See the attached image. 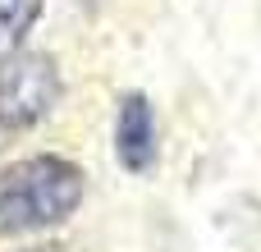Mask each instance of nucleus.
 <instances>
[{
    "label": "nucleus",
    "instance_id": "nucleus-1",
    "mask_svg": "<svg viewBox=\"0 0 261 252\" xmlns=\"http://www.w3.org/2000/svg\"><path fill=\"white\" fill-rule=\"evenodd\" d=\"M87 193V174L78 161L37 152L0 170V239H23L64 225Z\"/></svg>",
    "mask_w": 261,
    "mask_h": 252
},
{
    "label": "nucleus",
    "instance_id": "nucleus-2",
    "mask_svg": "<svg viewBox=\"0 0 261 252\" xmlns=\"http://www.w3.org/2000/svg\"><path fill=\"white\" fill-rule=\"evenodd\" d=\"M115 161L128 174H151L161 161V129L156 106L147 92H124L115 110Z\"/></svg>",
    "mask_w": 261,
    "mask_h": 252
},
{
    "label": "nucleus",
    "instance_id": "nucleus-3",
    "mask_svg": "<svg viewBox=\"0 0 261 252\" xmlns=\"http://www.w3.org/2000/svg\"><path fill=\"white\" fill-rule=\"evenodd\" d=\"M41 0H0V51H18V41L37 28Z\"/></svg>",
    "mask_w": 261,
    "mask_h": 252
},
{
    "label": "nucleus",
    "instance_id": "nucleus-4",
    "mask_svg": "<svg viewBox=\"0 0 261 252\" xmlns=\"http://www.w3.org/2000/svg\"><path fill=\"white\" fill-rule=\"evenodd\" d=\"M23 252H64L60 243H37V248H23Z\"/></svg>",
    "mask_w": 261,
    "mask_h": 252
}]
</instances>
